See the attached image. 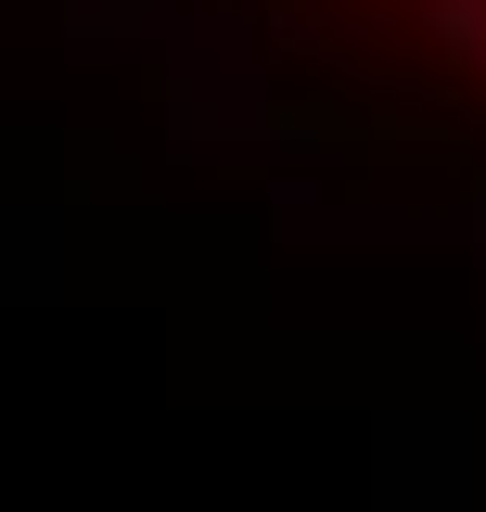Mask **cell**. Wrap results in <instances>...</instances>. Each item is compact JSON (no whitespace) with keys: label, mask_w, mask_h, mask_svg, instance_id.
Listing matches in <instances>:
<instances>
[{"label":"cell","mask_w":486,"mask_h":512,"mask_svg":"<svg viewBox=\"0 0 486 512\" xmlns=\"http://www.w3.org/2000/svg\"><path fill=\"white\" fill-rule=\"evenodd\" d=\"M410 26H423V52H448V64L486 77V0H410Z\"/></svg>","instance_id":"cell-1"}]
</instances>
